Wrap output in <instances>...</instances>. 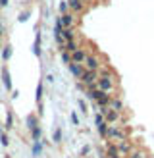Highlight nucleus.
Segmentation results:
<instances>
[{
  "mask_svg": "<svg viewBox=\"0 0 154 158\" xmlns=\"http://www.w3.org/2000/svg\"><path fill=\"white\" fill-rule=\"evenodd\" d=\"M106 139H110V141H114V143H118V141L127 139V133H125V129H123V125H108Z\"/></svg>",
  "mask_w": 154,
  "mask_h": 158,
  "instance_id": "1",
  "label": "nucleus"
},
{
  "mask_svg": "<svg viewBox=\"0 0 154 158\" xmlns=\"http://www.w3.org/2000/svg\"><path fill=\"white\" fill-rule=\"evenodd\" d=\"M83 66H85V69H89V72H98V69L102 68V60H100L98 54H87Z\"/></svg>",
  "mask_w": 154,
  "mask_h": 158,
  "instance_id": "2",
  "label": "nucleus"
},
{
  "mask_svg": "<svg viewBox=\"0 0 154 158\" xmlns=\"http://www.w3.org/2000/svg\"><path fill=\"white\" fill-rule=\"evenodd\" d=\"M96 79H98V72H89V69H85L83 75L79 77V81L85 85V89H92V87H96Z\"/></svg>",
  "mask_w": 154,
  "mask_h": 158,
  "instance_id": "3",
  "label": "nucleus"
},
{
  "mask_svg": "<svg viewBox=\"0 0 154 158\" xmlns=\"http://www.w3.org/2000/svg\"><path fill=\"white\" fill-rule=\"evenodd\" d=\"M116 147H118V154L120 156H127L131 151H133V141H129V139H123V141H118L116 143Z\"/></svg>",
  "mask_w": 154,
  "mask_h": 158,
  "instance_id": "4",
  "label": "nucleus"
},
{
  "mask_svg": "<svg viewBox=\"0 0 154 158\" xmlns=\"http://www.w3.org/2000/svg\"><path fill=\"white\" fill-rule=\"evenodd\" d=\"M69 56H71V62H73V64H83V62H85V58H87V50L79 46V48H77V50H73L71 54H69Z\"/></svg>",
  "mask_w": 154,
  "mask_h": 158,
  "instance_id": "5",
  "label": "nucleus"
},
{
  "mask_svg": "<svg viewBox=\"0 0 154 158\" xmlns=\"http://www.w3.org/2000/svg\"><path fill=\"white\" fill-rule=\"evenodd\" d=\"M67 6L71 14H81L85 10V2H81V0H67Z\"/></svg>",
  "mask_w": 154,
  "mask_h": 158,
  "instance_id": "6",
  "label": "nucleus"
},
{
  "mask_svg": "<svg viewBox=\"0 0 154 158\" xmlns=\"http://www.w3.org/2000/svg\"><path fill=\"white\" fill-rule=\"evenodd\" d=\"M60 21H62V25H64V27H73L75 25V14H71V12L62 14L60 15Z\"/></svg>",
  "mask_w": 154,
  "mask_h": 158,
  "instance_id": "7",
  "label": "nucleus"
},
{
  "mask_svg": "<svg viewBox=\"0 0 154 158\" xmlns=\"http://www.w3.org/2000/svg\"><path fill=\"white\" fill-rule=\"evenodd\" d=\"M85 72V66L83 64H73V62H69V73H71L75 79H79Z\"/></svg>",
  "mask_w": 154,
  "mask_h": 158,
  "instance_id": "8",
  "label": "nucleus"
},
{
  "mask_svg": "<svg viewBox=\"0 0 154 158\" xmlns=\"http://www.w3.org/2000/svg\"><path fill=\"white\" fill-rule=\"evenodd\" d=\"M120 114L121 112H116V110H110V108H108V112L104 114V122L106 123H118V120H120Z\"/></svg>",
  "mask_w": 154,
  "mask_h": 158,
  "instance_id": "9",
  "label": "nucleus"
},
{
  "mask_svg": "<svg viewBox=\"0 0 154 158\" xmlns=\"http://www.w3.org/2000/svg\"><path fill=\"white\" fill-rule=\"evenodd\" d=\"M0 75H2V81H4V87H6L8 91H10V89H12V75H10V69H8V68L4 66L2 69H0Z\"/></svg>",
  "mask_w": 154,
  "mask_h": 158,
  "instance_id": "10",
  "label": "nucleus"
},
{
  "mask_svg": "<svg viewBox=\"0 0 154 158\" xmlns=\"http://www.w3.org/2000/svg\"><path fill=\"white\" fill-rule=\"evenodd\" d=\"M110 110H116V112H123V100L118 97H112L110 98V104H108Z\"/></svg>",
  "mask_w": 154,
  "mask_h": 158,
  "instance_id": "11",
  "label": "nucleus"
},
{
  "mask_svg": "<svg viewBox=\"0 0 154 158\" xmlns=\"http://www.w3.org/2000/svg\"><path fill=\"white\" fill-rule=\"evenodd\" d=\"M110 98H112V94L110 93H102L100 97L96 98V104H98V108H104V106H108L110 104Z\"/></svg>",
  "mask_w": 154,
  "mask_h": 158,
  "instance_id": "12",
  "label": "nucleus"
},
{
  "mask_svg": "<svg viewBox=\"0 0 154 158\" xmlns=\"http://www.w3.org/2000/svg\"><path fill=\"white\" fill-rule=\"evenodd\" d=\"M25 125H27V129H29V131H31V129H35L37 125H38L37 116H35V114H29V116L25 118Z\"/></svg>",
  "mask_w": 154,
  "mask_h": 158,
  "instance_id": "13",
  "label": "nucleus"
},
{
  "mask_svg": "<svg viewBox=\"0 0 154 158\" xmlns=\"http://www.w3.org/2000/svg\"><path fill=\"white\" fill-rule=\"evenodd\" d=\"M62 37H64V41H73V39H75V29L73 27H64Z\"/></svg>",
  "mask_w": 154,
  "mask_h": 158,
  "instance_id": "14",
  "label": "nucleus"
},
{
  "mask_svg": "<svg viewBox=\"0 0 154 158\" xmlns=\"http://www.w3.org/2000/svg\"><path fill=\"white\" fill-rule=\"evenodd\" d=\"M77 48H79V43H77L75 39H73V41H66V44H64V50L69 52V54H71L73 50H77Z\"/></svg>",
  "mask_w": 154,
  "mask_h": 158,
  "instance_id": "15",
  "label": "nucleus"
},
{
  "mask_svg": "<svg viewBox=\"0 0 154 158\" xmlns=\"http://www.w3.org/2000/svg\"><path fill=\"white\" fill-rule=\"evenodd\" d=\"M12 56V44H6L2 46V62H8Z\"/></svg>",
  "mask_w": 154,
  "mask_h": 158,
  "instance_id": "16",
  "label": "nucleus"
},
{
  "mask_svg": "<svg viewBox=\"0 0 154 158\" xmlns=\"http://www.w3.org/2000/svg\"><path fill=\"white\" fill-rule=\"evenodd\" d=\"M127 158H144V151H141V148H133V151L127 154Z\"/></svg>",
  "mask_w": 154,
  "mask_h": 158,
  "instance_id": "17",
  "label": "nucleus"
},
{
  "mask_svg": "<svg viewBox=\"0 0 154 158\" xmlns=\"http://www.w3.org/2000/svg\"><path fill=\"white\" fill-rule=\"evenodd\" d=\"M43 135V131H41V125H37L35 129H31V137H33V141H38Z\"/></svg>",
  "mask_w": 154,
  "mask_h": 158,
  "instance_id": "18",
  "label": "nucleus"
},
{
  "mask_svg": "<svg viewBox=\"0 0 154 158\" xmlns=\"http://www.w3.org/2000/svg\"><path fill=\"white\" fill-rule=\"evenodd\" d=\"M108 125H110V123H106V122L98 123V133H100V137H106V133H108Z\"/></svg>",
  "mask_w": 154,
  "mask_h": 158,
  "instance_id": "19",
  "label": "nucleus"
},
{
  "mask_svg": "<svg viewBox=\"0 0 154 158\" xmlns=\"http://www.w3.org/2000/svg\"><path fill=\"white\" fill-rule=\"evenodd\" d=\"M52 141H54V143H60V141H62V129L60 127H56V129H54V133H52Z\"/></svg>",
  "mask_w": 154,
  "mask_h": 158,
  "instance_id": "20",
  "label": "nucleus"
},
{
  "mask_svg": "<svg viewBox=\"0 0 154 158\" xmlns=\"http://www.w3.org/2000/svg\"><path fill=\"white\" fill-rule=\"evenodd\" d=\"M106 156H120V154H118V147H116V143H112L110 147H108Z\"/></svg>",
  "mask_w": 154,
  "mask_h": 158,
  "instance_id": "21",
  "label": "nucleus"
},
{
  "mask_svg": "<svg viewBox=\"0 0 154 158\" xmlns=\"http://www.w3.org/2000/svg\"><path fill=\"white\" fill-rule=\"evenodd\" d=\"M43 152V145H41V141H35V145H33V156H38Z\"/></svg>",
  "mask_w": 154,
  "mask_h": 158,
  "instance_id": "22",
  "label": "nucleus"
},
{
  "mask_svg": "<svg viewBox=\"0 0 154 158\" xmlns=\"http://www.w3.org/2000/svg\"><path fill=\"white\" fill-rule=\"evenodd\" d=\"M6 129H12L14 127V118H12V112H8V116H6V125H4Z\"/></svg>",
  "mask_w": 154,
  "mask_h": 158,
  "instance_id": "23",
  "label": "nucleus"
},
{
  "mask_svg": "<svg viewBox=\"0 0 154 158\" xmlns=\"http://www.w3.org/2000/svg\"><path fill=\"white\" fill-rule=\"evenodd\" d=\"M38 43H41V37H37V39H35V44H33V52H35V56H41V48H38Z\"/></svg>",
  "mask_w": 154,
  "mask_h": 158,
  "instance_id": "24",
  "label": "nucleus"
},
{
  "mask_svg": "<svg viewBox=\"0 0 154 158\" xmlns=\"http://www.w3.org/2000/svg\"><path fill=\"white\" fill-rule=\"evenodd\" d=\"M41 98H43V83L38 81V85H37V102H41Z\"/></svg>",
  "mask_w": 154,
  "mask_h": 158,
  "instance_id": "25",
  "label": "nucleus"
},
{
  "mask_svg": "<svg viewBox=\"0 0 154 158\" xmlns=\"http://www.w3.org/2000/svg\"><path fill=\"white\" fill-rule=\"evenodd\" d=\"M62 60H64V64H69V62H71V56H69V52L62 50Z\"/></svg>",
  "mask_w": 154,
  "mask_h": 158,
  "instance_id": "26",
  "label": "nucleus"
},
{
  "mask_svg": "<svg viewBox=\"0 0 154 158\" xmlns=\"http://www.w3.org/2000/svg\"><path fill=\"white\" fill-rule=\"evenodd\" d=\"M60 12H62V14H67V12H69V6H67V0H64V2H62V4H60Z\"/></svg>",
  "mask_w": 154,
  "mask_h": 158,
  "instance_id": "27",
  "label": "nucleus"
},
{
  "mask_svg": "<svg viewBox=\"0 0 154 158\" xmlns=\"http://www.w3.org/2000/svg\"><path fill=\"white\" fill-rule=\"evenodd\" d=\"M18 19H19V21H27V19H29V12H21Z\"/></svg>",
  "mask_w": 154,
  "mask_h": 158,
  "instance_id": "28",
  "label": "nucleus"
},
{
  "mask_svg": "<svg viewBox=\"0 0 154 158\" xmlns=\"http://www.w3.org/2000/svg\"><path fill=\"white\" fill-rule=\"evenodd\" d=\"M0 141H2L4 147H8V143H10V141H8V135H4V133H0Z\"/></svg>",
  "mask_w": 154,
  "mask_h": 158,
  "instance_id": "29",
  "label": "nucleus"
},
{
  "mask_svg": "<svg viewBox=\"0 0 154 158\" xmlns=\"http://www.w3.org/2000/svg\"><path fill=\"white\" fill-rule=\"evenodd\" d=\"M89 151H91V145H85V147L81 148V152H79V154H81V156H85V154H89Z\"/></svg>",
  "mask_w": 154,
  "mask_h": 158,
  "instance_id": "30",
  "label": "nucleus"
},
{
  "mask_svg": "<svg viewBox=\"0 0 154 158\" xmlns=\"http://www.w3.org/2000/svg\"><path fill=\"white\" fill-rule=\"evenodd\" d=\"M79 108L83 114H87V104H85V100H79Z\"/></svg>",
  "mask_w": 154,
  "mask_h": 158,
  "instance_id": "31",
  "label": "nucleus"
},
{
  "mask_svg": "<svg viewBox=\"0 0 154 158\" xmlns=\"http://www.w3.org/2000/svg\"><path fill=\"white\" fill-rule=\"evenodd\" d=\"M95 122H96V125H98V123H102V122H104V116H102V114H96Z\"/></svg>",
  "mask_w": 154,
  "mask_h": 158,
  "instance_id": "32",
  "label": "nucleus"
},
{
  "mask_svg": "<svg viewBox=\"0 0 154 158\" xmlns=\"http://www.w3.org/2000/svg\"><path fill=\"white\" fill-rule=\"evenodd\" d=\"M71 122H73L75 125H79V118H77V114H73V112H71Z\"/></svg>",
  "mask_w": 154,
  "mask_h": 158,
  "instance_id": "33",
  "label": "nucleus"
},
{
  "mask_svg": "<svg viewBox=\"0 0 154 158\" xmlns=\"http://www.w3.org/2000/svg\"><path fill=\"white\" fill-rule=\"evenodd\" d=\"M0 6H2V8H4V6H8V0H0Z\"/></svg>",
  "mask_w": 154,
  "mask_h": 158,
  "instance_id": "34",
  "label": "nucleus"
},
{
  "mask_svg": "<svg viewBox=\"0 0 154 158\" xmlns=\"http://www.w3.org/2000/svg\"><path fill=\"white\" fill-rule=\"evenodd\" d=\"M4 35V27H2V23H0V37Z\"/></svg>",
  "mask_w": 154,
  "mask_h": 158,
  "instance_id": "35",
  "label": "nucleus"
},
{
  "mask_svg": "<svg viewBox=\"0 0 154 158\" xmlns=\"http://www.w3.org/2000/svg\"><path fill=\"white\" fill-rule=\"evenodd\" d=\"M104 158H121V156H106V154H104Z\"/></svg>",
  "mask_w": 154,
  "mask_h": 158,
  "instance_id": "36",
  "label": "nucleus"
},
{
  "mask_svg": "<svg viewBox=\"0 0 154 158\" xmlns=\"http://www.w3.org/2000/svg\"><path fill=\"white\" fill-rule=\"evenodd\" d=\"M0 50H2V41H0Z\"/></svg>",
  "mask_w": 154,
  "mask_h": 158,
  "instance_id": "37",
  "label": "nucleus"
},
{
  "mask_svg": "<svg viewBox=\"0 0 154 158\" xmlns=\"http://www.w3.org/2000/svg\"><path fill=\"white\" fill-rule=\"evenodd\" d=\"M0 23H2V15H0Z\"/></svg>",
  "mask_w": 154,
  "mask_h": 158,
  "instance_id": "38",
  "label": "nucleus"
},
{
  "mask_svg": "<svg viewBox=\"0 0 154 158\" xmlns=\"http://www.w3.org/2000/svg\"><path fill=\"white\" fill-rule=\"evenodd\" d=\"M0 133H2V129H0Z\"/></svg>",
  "mask_w": 154,
  "mask_h": 158,
  "instance_id": "39",
  "label": "nucleus"
},
{
  "mask_svg": "<svg viewBox=\"0 0 154 158\" xmlns=\"http://www.w3.org/2000/svg\"><path fill=\"white\" fill-rule=\"evenodd\" d=\"M81 2H85V0H81Z\"/></svg>",
  "mask_w": 154,
  "mask_h": 158,
  "instance_id": "40",
  "label": "nucleus"
}]
</instances>
